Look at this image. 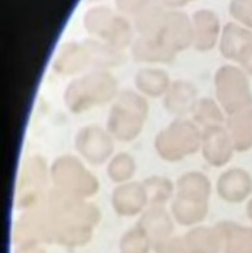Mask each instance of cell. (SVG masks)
<instances>
[{"label":"cell","mask_w":252,"mask_h":253,"mask_svg":"<svg viewBox=\"0 0 252 253\" xmlns=\"http://www.w3.org/2000/svg\"><path fill=\"white\" fill-rule=\"evenodd\" d=\"M209 187L210 185L206 176L199 172H190L178 179V195L184 198L206 201L209 195Z\"/></svg>","instance_id":"obj_5"},{"label":"cell","mask_w":252,"mask_h":253,"mask_svg":"<svg viewBox=\"0 0 252 253\" xmlns=\"http://www.w3.org/2000/svg\"><path fill=\"white\" fill-rule=\"evenodd\" d=\"M112 203L117 214L131 217V215L139 214L144 210V207L148 203V197L144 185L135 182V184L120 185L119 188H116L112 197Z\"/></svg>","instance_id":"obj_1"},{"label":"cell","mask_w":252,"mask_h":253,"mask_svg":"<svg viewBox=\"0 0 252 253\" xmlns=\"http://www.w3.org/2000/svg\"><path fill=\"white\" fill-rule=\"evenodd\" d=\"M144 188L148 197V201L152 206H164L173 194V185L165 178L152 176L144 182Z\"/></svg>","instance_id":"obj_7"},{"label":"cell","mask_w":252,"mask_h":253,"mask_svg":"<svg viewBox=\"0 0 252 253\" xmlns=\"http://www.w3.org/2000/svg\"><path fill=\"white\" fill-rule=\"evenodd\" d=\"M184 237L192 253H219L223 243L222 233L217 227H194Z\"/></svg>","instance_id":"obj_3"},{"label":"cell","mask_w":252,"mask_h":253,"mask_svg":"<svg viewBox=\"0 0 252 253\" xmlns=\"http://www.w3.org/2000/svg\"><path fill=\"white\" fill-rule=\"evenodd\" d=\"M151 248H152V243L150 237L139 226L128 230L120 237V242H119L120 253H150Z\"/></svg>","instance_id":"obj_6"},{"label":"cell","mask_w":252,"mask_h":253,"mask_svg":"<svg viewBox=\"0 0 252 253\" xmlns=\"http://www.w3.org/2000/svg\"><path fill=\"white\" fill-rule=\"evenodd\" d=\"M173 214L174 218L183 226H193L204 220L207 214V204L206 201L184 198L177 195L173 203Z\"/></svg>","instance_id":"obj_4"},{"label":"cell","mask_w":252,"mask_h":253,"mask_svg":"<svg viewBox=\"0 0 252 253\" xmlns=\"http://www.w3.org/2000/svg\"><path fill=\"white\" fill-rule=\"evenodd\" d=\"M18 253H45V251L41 249V248H37L34 242H28V243H25V245L20 248Z\"/></svg>","instance_id":"obj_9"},{"label":"cell","mask_w":252,"mask_h":253,"mask_svg":"<svg viewBox=\"0 0 252 253\" xmlns=\"http://www.w3.org/2000/svg\"><path fill=\"white\" fill-rule=\"evenodd\" d=\"M136 226H139L150 237L152 246L171 237L173 233L171 217L162 209V206H152L150 210H147Z\"/></svg>","instance_id":"obj_2"},{"label":"cell","mask_w":252,"mask_h":253,"mask_svg":"<svg viewBox=\"0 0 252 253\" xmlns=\"http://www.w3.org/2000/svg\"><path fill=\"white\" fill-rule=\"evenodd\" d=\"M152 249L156 253H192L184 236L183 237L171 236V237H168V239H165V240L154 245Z\"/></svg>","instance_id":"obj_8"}]
</instances>
